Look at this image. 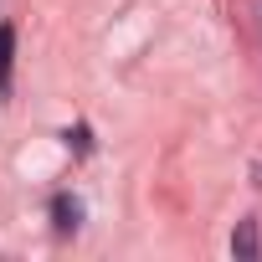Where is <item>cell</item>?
<instances>
[{"instance_id":"cell-3","label":"cell","mask_w":262,"mask_h":262,"mask_svg":"<svg viewBox=\"0 0 262 262\" xmlns=\"http://www.w3.org/2000/svg\"><path fill=\"white\" fill-rule=\"evenodd\" d=\"M231 247H236V252H247V257H252V252H257V236H252V226H242V236H236V242H231Z\"/></svg>"},{"instance_id":"cell-1","label":"cell","mask_w":262,"mask_h":262,"mask_svg":"<svg viewBox=\"0 0 262 262\" xmlns=\"http://www.w3.org/2000/svg\"><path fill=\"white\" fill-rule=\"evenodd\" d=\"M11 47H16V31L0 26V93H6V82H11Z\"/></svg>"},{"instance_id":"cell-2","label":"cell","mask_w":262,"mask_h":262,"mask_svg":"<svg viewBox=\"0 0 262 262\" xmlns=\"http://www.w3.org/2000/svg\"><path fill=\"white\" fill-rule=\"evenodd\" d=\"M52 216H57V226H62V231H72V226H77V216H82V206H77V201H67V195H57Z\"/></svg>"}]
</instances>
